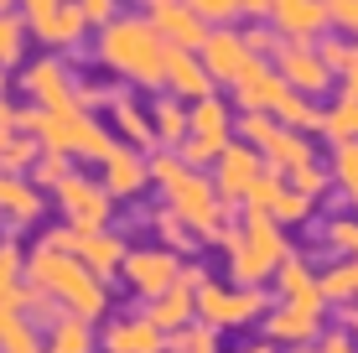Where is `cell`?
<instances>
[{"label": "cell", "instance_id": "cell-1", "mask_svg": "<svg viewBox=\"0 0 358 353\" xmlns=\"http://www.w3.org/2000/svg\"><path fill=\"white\" fill-rule=\"evenodd\" d=\"M275 333L280 338H306V333H312V312H291V317H280Z\"/></svg>", "mask_w": 358, "mask_h": 353}, {"label": "cell", "instance_id": "cell-3", "mask_svg": "<svg viewBox=\"0 0 358 353\" xmlns=\"http://www.w3.org/2000/svg\"><path fill=\"white\" fill-rule=\"evenodd\" d=\"M327 353H353V348L343 343V338H332V343H327Z\"/></svg>", "mask_w": 358, "mask_h": 353}, {"label": "cell", "instance_id": "cell-2", "mask_svg": "<svg viewBox=\"0 0 358 353\" xmlns=\"http://www.w3.org/2000/svg\"><path fill=\"white\" fill-rule=\"evenodd\" d=\"M348 291H358V271H332L327 275V296H348Z\"/></svg>", "mask_w": 358, "mask_h": 353}]
</instances>
